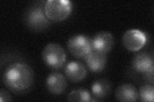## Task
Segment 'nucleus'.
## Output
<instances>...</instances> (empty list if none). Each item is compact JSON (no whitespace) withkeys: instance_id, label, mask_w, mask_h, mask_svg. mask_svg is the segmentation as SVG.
Masks as SVG:
<instances>
[{"instance_id":"nucleus-1","label":"nucleus","mask_w":154,"mask_h":102,"mask_svg":"<svg viewBox=\"0 0 154 102\" xmlns=\"http://www.w3.org/2000/svg\"><path fill=\"white\" fill-rule=\"evenodd\" d=\"M4 84L11 91L23 93L30 89L34 82L32 68L24 63H14L9 65L3 75Z\"/></svg>"},{"instance_id":"nucleus-2","label":"nucleus","mask_w":154,"mask_h":102,"mask_svg":"<svg viewBox=\"0 0 154 102\" xmlns=\"http://www.w3.org/2000/svg\"><path fill=\"white\" fill-rule=\"evenodd\" d=\"M45 3H37L26 11L25 21L26 26L33 31H42L49 27L50 22L45 12Z\"/></svg>"},{"instance_id":"nucleus-3","label":"nucleus","mask_w":154,"mask_h":102,"mask_svg":"<svg viewBox=\"0 0 154 102\" xmlns=\"http://www.w3.org/2000/svg\"><path fill=\"white\" fill-rule=\"evenodd\" d=\"M73 3L69 0H48L45 3L46 16L53 22L64 21L71 14Z\"/></svg>"},{"instance_id":"nucleus-4","label":"nucleus","mask_w":154,"mask_h":102,"mask_svg":"<svg viewBox=\"0 0 154 102\" xmlns=\"http://www.w3.org/2000/svg\"><path fill=\"white\" fill-rule=\"evenodd\" d=\"M44 63L52 69H59L66 61V53L64 48L56 43H50L45 46L42 52Z\"/></svg>"},{"instance_id":"nucleus-5","label":"nucleus","mask_w":154,"mask_h":102,"mask_svg":"<svg viewBox=\"0 0 154 102\" xmlns=\"http://www.w3.org/2000/svg\"><path fill=\"white\" fill-rule=\"evenodd\" d=\"M67 45L71 54L76 58H84L93 50L92 39L82 34L71 36Z\"/></svg>"},{"instance_id":"nucleus-6","label":"nucleus","mask_w":154,"mask_h":102,"mask_svg":"<svg viewBox=\"0 0 154 102\" xmlns=\"http://www.w3.org/2000/svg\"><path fill=\"white\" fill-rule=\"evenodd\" d=\"M132 65L135 70L153 82L154 63L152 56L145 52H139L134 56Z\"/></svg>"},{"instance_id":"nucleus-7","label":"nucleus","mask_w":154,"mask_h":102,"mask_svg":"<svg viewBox=\"0 0 154 102\" xmlns=\"http://www.w3.org/2000/svg\"><path fill=\"white\" fill-rule=\"evenodd\" d=\"M147 38L145 33L141 30L131 29L124 33L122 38L123 46L129 51L136 52L146 44Z\"/></svg>"},{"instance_id":"nucleus-8","label":"nucleus","mask_w":154,"mask_h":102,"mask_svg":"<svg viewBox=\"0 0 154 102\" xmlns=\"http://www.w3.org/2000/svg\"><path fill=\"white\" fill-rule=\"evenodd\" d=\"M92 45L94 51L106 54L113 48L114 38L112 34L108 31H100L92 38Z\"/></svg>"},{"instance_id":"nucleus-9","label":"nucleus","mask_w":154,"mask_h":102,"mask_svg":"<svg viewBox=\"0 0 154 102\" xmlns=\"http://www.w3.org/2000/svg\"><path fill=\"white\" fill-rule=\"evenodd\" d=\"M48 90L55 95H59L66 91L67 83L65 77L59 72H53L48 76L46 80Z\"/></svg>"},{"instance_id":"nucleus-10","label":"nucleus","mask_w":154,"mask_h":102,"mask_svg":"<svg viewBox=\"0 0 154 102\" xmlns=\"http://www.w3.org/2000/svg\"><path fill=\"white\" fill-rule=\"evenodd\" d=\"M66 77L73 82L83 80L88 74L85 66L79 61H72L67 63L64 68Z\"/></svg>"},{"instance_id":"nucleus-11","label":"nucleus","mask_w":154,"mask_h":102,"mask_svg":"<svg viewBox=\"0 0 154 102\" xmlns=\"http://www.w3.org/2000/svg\"><path fill=\"white\" fill-rule=\"evenodd\" d=\"M84 59L89 70L94 73H100L103 71L107 65L106 54L94 50L89 53Z\"/></svg>"},{"instance_id":"nucleus-12","label":"nucleus","mask_w":154,"mask_h":102,"mask_svg":"<svg viewBox=\"0 0 154 102\" xmlns=\"http://www.w3.org/2000/svg\"><path fill=\"white\" fill-rule=\"evenodd\" d=\"M117 100L123 102L136 101L139 97L136 87L131 84H123L117 87L115 92Z\"/></svg>"},{"instance_id":"nucleus-13","label":"nucleus","mask_w":154,"mask_h":102,"mask_svg":"<svg viewBox=\"0 0 154 102\" xmlns=\"http://www.w3.org/2000/svg\"><path fill=\"white\" fill-rule=\"evenodd\" d=\"M111 85L107 79H98L91 85V93L98 100H102L107 97L110 92Z\"/></svg>"},{"instance_id":"nucleus-14","label":"nucleus","mask_w":154,"mask_h":102,"mask_svg":"<svg viewBox=\"0 0 154 102\" xmlns=\"http://www.w3.org/2000/svg\"><path fill=\"white\" fill-rule=\"evenodd\" d=\"M67 100L73 102H90L97 101V100H94L91 98L89 92L84 89H76L71 91L67 96Z\"/></svg>"},{"instance_id":"nucleus-15","label":"nucleus","mask_w":154,"mask_h":102,"mask_svg":"<svg viewBox=\"0 0 154 102\" xmlns=\"http://www.w3.org/2000/svg\"><path fill=\"white\" fill-rule=\"evenodd\" d=\"M139 94L141 101L153 102L154 100L153 86L150 84L143 85L139 89Z\"/></svg>"},{"instance_id":"nucleus-16","label":"nucleus","mask_w":154,"mask_h":102,"mask_svg":"<svg viewBox=\"0 0 154 102\" xmlns=\"http://www.w3.org/2000/svg\"><path fill=\"white\" fill-rule=\"evenodd\" d=\"M12 100V99L11 98V96L8 93V92L4 89H2L1 93H0V101L3 102V101H10Z\"/></svg>"}]
</instances>
